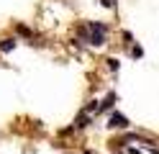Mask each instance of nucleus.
<instances>
[{"label": "nucleus", "instance_id": "1", "mask_svg": "<svg viewBox=\"0 0 159 154\" xmlns=\"http://www.w3.org/2000/svg\"><path fill=\"white\" fill-rule=\"evenodd\" d=\"M80 36H82L90 46H103L105 41H108V39H105V31H95V28H87V26L80 28Z\"/></svg>", "mask_w": 159, "mask_h": 154}, {"label": "nucleus", "instance_id": "2", "mask_svg": "<svg viewBox=\"0 0 159 154\" xmlns=\"http://www.w3.org/2000/svg\"><path fill=\"white\" fill-rule=\"evenodd\" d=\"M108 126L111 128H128L131 123H128V118L123 116V113H113V116L108 118Z\"/></svg>", "mask_w": 159, "mask_h": 154}, {"label": "nucleus", "instance_id": "3", "mask_svg": "<svg viewBox=\"0 0 159 154\" xmlns=\"http://www.w3.org/2000/svg\"><path fill=\"white\" fill-rule=\"evenodd\" d=\"M16 34L23 36V39H34V31L28 28V26H23V23H16Z\"/></svg>", "mask_w": 159, "mask_h": 154}, {"label": "nucleus", "instance_id": "4", "mask_svg": "<svg viewBox=\"0 0 159 154\" xmlns=\"http://www.w3.org/2000/svg\"><path fill=\"white\" fill-rule=\"evenodd\" d=\"M13 46H16V39H3V41H0V54L13 51Z\"/></svg>", "mask_w": 159, "mask_h": 154}, {"label": "nucleus", "instance_id": "5", "mask_svg": "<svg viewBox=\"0 0 159 154\" xmlns=\"http://www.w3.org/2000/svg\"><path fill=\"white\" fill-rule=\"evenodd\" d=\"M118 100V95H116V92H111V95H108L103 103H100V110H108V108H113V103Z\"/></svg>", "mask_w": 159, "mask_h": 154}, {"label": "nucleus", "instance_id": "6", "mask_svg": "<svg viewBox=\"0 0 159 154\" xmlns=\"http://www.w3.org/2000/svg\"><path fill=\"white\" fill-rule=\"evenodd\" d=\"M87 123H90V113H85V110H82V116L77 118V123H75V128H85Z\"/></svg>", "mask_w": 159, "mask_h": 154}, {"label": "nucleus", "instance_id": "7", "mask_svg": "<svg viewBox=\"0 0 159 154\" xmlns=\"http://www.w3.org/2000/svg\"><path fill=\"white\" fill-rule=\"evenodd\" d=\"M85 26H87V28H95V31H105V34H108V26H105V23H98V21H87Z\"/></svg>", "mask_w": 159, "mask_h": 154}, {"label": "nucleus", "instance_id": "8", "mask_svg": "<svg viewBox=\"0 0 159 154\" xmlns=\"http://www.w3.org/2000/svg\"><path fill=\"white\" fill-rule=\"evenodd\" d=\"M105 62H108V69H116V72H118V67H121V62L113 59V57H111V59H105Z\"/></svg>", "mask_w": 159, "mask_h": 154}, {"label": "nucleus", "instance_id": "9", "mask_svg": "<svg viewBox=\"0 0 159 154\" xmlns=\"http://www.w3.org/2000/svg\"><path fill=\"white\" fill-rule=\"evenodd\" d=\"M131 54H134V59H141V57H144V49H141V46H134Z\"/></svg>", "mask_w": 159, "mask_h": 154}, {"label": "nucleus", "instance_id": "10", "mask_svg": "<svg viewBox=\"0 0 159 154\" xmlns=\"http://www.w3.org/2000/svg\"><path fill=\"white\" fill-rule=\"evenodd\" d=\"M126 154H141V152H139V149H131V147H128V149H126Z\"/></svg>", "mask_w": 159, "mask_h": 154}, {"label": "nucleus", "instance_id": "11", "mask_svg": "<svg viewBox=\"0 0 159 154\" xmlns=\"http://www.w3.org/2000/svg\"><path fill=\"white\" fill-rule=\"evenodd\" d=\"M103 5L105 8H113V0H103Z\"/></svg>", "mask_w": 159, "mask_h": 154}]
</instances>
